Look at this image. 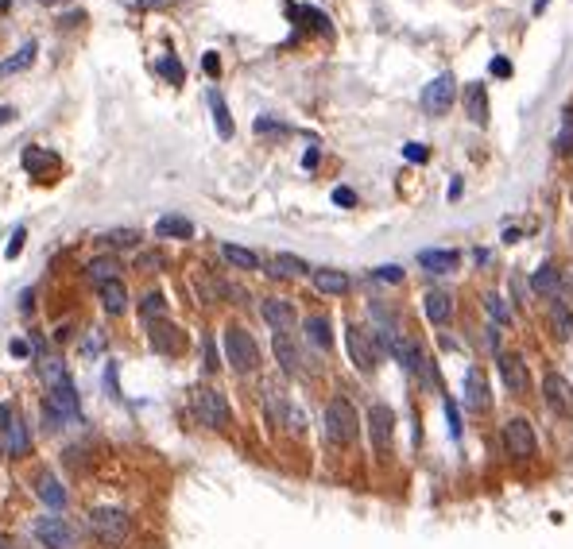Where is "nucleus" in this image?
Returning <instances> with one entry per match:
<instances>
[{
	"mask_svg": "<svg viewBox=\"0 0 573 549\" xmlns=\"http://www.w3.org/2000/svg\"><path fill=\"white\" fill-rule=\"evenodd\" d=\"M47 403L54 406L66 422H81V406H78V395H74V387L70 383H62V387H54L51 395H47Z\"/></svg>",
	"mask_w": 573,
	"mask_h": 549,
	"instance_id": "obj_22",
	"label": "nucleus"
},
{
	"mask_svg": "<svg viewBox=\"0 0 573 549\" xmlns=\"http://www.w3.org/2000/svg\"><path fill=\"white\" fill-rule=\"evenodd\" d=\"M488 70H492L496 78H507V73H511V62H507V59H492V66H488Z\"/></svg>",
	"mask_w": 573,
	"mask_h": 549,
	"instance_id": "obj_48",
	"label": "nucleus"
},
{
	"mask_svg": "<svg viewBox=\"0 0 573 549\" xmlns=\"http://www.w3.org/2000/svg\"><path fill=\"white\" fill-rule=\"evenodd\" d=\"M272 271L279 278H299V275H306V264H302L299 256H291V252H279L275 264H272Z\"/></svg>",
	"mask_w": 573,
	"mask_h": 549,
	"instance_id": "obj_35",
	"label": "nucleus"
},
{
	"mask_svg": "<svg viewBox=\"0 0 573 549\" xmlns=\"http://www.w3.org/2000/svg\"><path fill=\"white\" fill-rule=\"evenodd\" d=\"M333 201H337L341 209H353L357 206V194L349 190V186H337V190H333Z\"/></svg>",
	"mask_w": 573,
	"mask_h": 549,
	"instance_id": "obj_42",
	"label": "nucleus"
},
{
	"mask_svg": "<svg viewBox=\"0 0 573 549\" xmlns=\"http://www.w3.org/2000/svg\"><path fill=\"white\" fill-rule=\"evenodd\" d=\"M272 348H275V360H279V367L286 375H299L302 372V352H299V344L286 337V333H275Z\"/></svg>",
	"mask_w": 573,
	"mask_h": 549,
	"instance_id": "obj_18",
	"label": "nucleus"
},
{
	"mask_svg": "<svg viewBox=\"0 0 573 549\" xmlns=\"http://www.w3.org/2000/svg\"><path fill=\"white\" fill-rule=\"evenodd\" d=\"M31 534H35V542H43L47 549H78V530H74L62 514L35 519L31 522Z\"/></svg>",
	"mask_w": 573,
	"mask_h": 549,
	"instance_id": "obj_5",
	"label": "nucleus"
},
{
	"mask_svg": "<svg viewBox=\"0 0 573 549\" xmlns=\"http://www.w3.org/2000/svg\"><path fill=\"white\" fill-rule=\"evenodd\" d=\"M0 549H16V545H12V538H4V534H0Z\"/></svg>",
	"mask_w": 573,
	"mask_h": 549,
	"instance_id": "obj_57",
	"label": "nucleus"
},
{
	"mask_svg": "<svg viewBox=\"0 0 573 549\" xmlns=\"http://www.w3.org/2000/svg\"><path fill=\"white\" fill-rule=\"evenodd\" d=\"M28 352H31L28 341H12V356H28Z\"/></svg>",
	"mask_w": 573,
	"mask_h": 549,
	"instance_id": "obj_54",
	"label": "nucleus"
},
{
	"mask_svg": "<svg viewBox=\"0 0 573 549\" xmlns=\"http://www.w3.org/2000/svg\"><path fill=\"white\" fill-rule=\"evenodd\" d=\"M260 314H264V321L272 325L275 333H286V329H294V306L286 298H264L260 302Z\"/></svg>",
	"mask_w": 573,
	"mask_h": 549,
	"instance_id": "obj_14",
	"label": "nucleus"
},
{
	"mask_svg": "<svg viewBox=\"0 0 573 549\" xmlns=\"http://www.w3.org/2000/svg\"><path fill=\"white\" fill-rule=\"evenodd\" d=\"M35 372H39V379H43L51 391H54V387H62V383H70V375H66V367H62V360L47 356V352L35 360Z\"/></svg>",
	"mask_w": 573,
	"mask_h": 549,
	"instance_id": "obj_28",
	"label": "nucleus"
},
{
	"mask_svg": "<svg viewBox=\"0 0 573 549\" xmlns=\"http://www.w3.org/2000/svg\"><path fill=\"white\" fill-rule=\"evenodd\" d=\"M314 286L322 294H330V298H341V294H349V275L345 271H333V267H318L314 271Z\"/></svg>",
	"mask_w": 573,
	"mask_h": 549,
	"instance_id": "obj_21",
	"label": "nucleus"
},
{
	"mask_svg": "<svg viewBox=\"0 0 573 549\" xmlns=\"http://www.w3.org/2000/svg\"><path fill=\"white\" fill-rule=\"evenodd\" d=\"M89 530L109 545H125V538L132 534V519L120 507H93L89 511Z\"/></svg>",
	"mask_w": 573,
	"mask_h": 549,
	"instance_id": "obj_2",
	"label": "nucleus"
},
{
	"mask_svg": "<svg viewBox=\"0 0 573 549\" xmlns=\"http://www.w3.org/2000/svg\"><path fill=\"white\" fill-rule=\"evenodd\" d=\"M23 549H43V542H39V545H23Z\"/></svg>",
	"mask_w": 573,
	"mask_h": 549,
	"instance_id": "obj_60",
	"label": "nucleus"
},
{
	"mask_svg": "<svg viewBox=\"0 0 573 549\" xmlns=\"http://www.w3.org/2000/svg\"><path fill=\"white\" fill-rule=\"evenodd\" d=\"M368 437H372L376 453H388L391 449V437H395V414H391V406L376 403L368 411Z\"/></svg>",
	"mask_w": 573,
	"mask_h": 549,
	"instance_id": "obj_8",
	"label": "nucleus"
},
{
	"mask_svg": "<svg viewBox=\"0 0 573 549\" xmlns=\"http://www.w3.org/2000/svg\"><path fill=\"white\" fill-rule=\"evenodd\" d=\"M159 267H163V256H155V252L140 256V271H159Z\"/></svg>",
	"mask_w": 573,
	"mask_h": 549,
	"instance_id": "obj_46",
	"label": "nucleus"
},
{
	"mask_svg": "<svg viewBox=\"0 0 573 549\" xmlns=\"http://www.w3.org/2000/svg\"><path fill=\"white\" fill-rule=\"evenodd\" d=\"M43 422H47V430H51V433H59L62 430V425H70L66 422V418H62L59 411H54V406L51 403H47V399H43Z\"/></svg>",
	"mask_w": 573,
	"mask_h": 549,
	"instance_id": "obj_40",
	"label": "nucleus"
},
{
	"mask_svg": "<svg viewBox=\"0 0 573 549\" xmlns=\"http://www.w3.org/2000/svg\"><path fill=\"white\" fill-rule=\"evenodd\" d=\"M302 163H306V167H318V151H314V147H310V151L302 155Z\"/></svg>",
	"mask_w": 573,
	"mask_h": 549,
	"instance_id": "obj_55",
	"label": "nucleus"
},
{
	"mask_svg": "<svg viewBox=\"0 0 573 549\" xmlns=\"http://www.w3.org/2000/svg\"><path fill=\"white\" fill-rule=\"evenodd\" d=\"M500 375L515 395H527L531 391V372H527V364H523V356H515V352H504L500 356Z\"/></svg>",
	"mask_w": 573,
	"mask_h": 549,
	"instance_id": "obj_13",
	"label": "nucleus"
},
{
	"mask_svg": "<svg viewBox=\"0 0 573 549\" xmlns=\"http://www.w3.org/2000/svg\"><path fill=\"white\" fill-rule=\"evenodd\" d=\"M504 449H507V456H515V461H531V456H535L538 437H535V430H531L527 418H507L504 422Z\"/></svg>",
	"mask_w": 573,
	"mask_h": 549,
	"instance_id": "obj_6",
	"label": "nucleus"
},
{
	"mask_svg": "<svg viewBox=\"0 0 573 549\" xmlns=\"http://www.w3.org/2000/svg\"><path fill=\"white\" fill-rule=\"evenodd\" d=\"M155 236H163V240H190L194 236V225L186 217H175V213H167V217L155 220Z\"/></svg>",
	"mask_w": 573,
	"mask_h": 549,
	"instance_id": "obj_24",
	"label": "nucleus"
},
{
	"mask_svg": "<svg viewBox=\"0 0 573 549\" xmlns=\"http://www.w3.org/2000/svg\"><path fill=\"white\" fill-rule=\"evenodd\" d=\"M322 430L333 445H353L357 441V406L349 399H330L322 414Z\"/></svg>",
	"mask_w": 573,
	"mask_h": 549,
	"instance_id": "obj_1",
	"label": "nucleus"
},
{
	"mask_svg": "<svg viewBox=\"0 0 573 549\" xmlns=\"http://www.w3.org/2000/svg\"><path fill=\"white\" fill-rule=\"evenodd\" d=\"M20 163H23V170L28 175H35V178H54L62 170V159L54 151H47V147H23V155H20Z\"/></svg>",
	"mask_w": 573,
	"mask_h": 549,
	"instance_id": "obj_11",
	"label": "nucleus"
},
{
	"mask_svg": "<svg viewBox=\"0 0 573 549\" xmlns=\"http://www.w3.org/2000/svg\"><path fill=\"white\" fill-rule=\"evenodd\" d=\"M23 236H28L23 228H16V232H12V240H8V248H4V256H8V259H16V256L23 252Z\"/></svg>",
	"mask_w": 573,
	"mask_h": 549,
	"instance_id": "obj_43",
	"label": "nucleus"
},
{
	"mask_svg": "<svg viewBox=\"0 0 573 549\" xmlns=\"http://www.w3.org/2000/svg\"><path fill=\"white\" fill-rule=\"evenodd\" d=\"M531 286H535V294H543V298H562V290H566V283H562L558 267L554 264H543L535 275H531Z\"/></svg>",
	"mask_w": 573,
	"mask_h": 549,
	"instance_id": "obj_17",
	"label": "nucleus"
},
{
	"mask_svg": "<svg viewBox=\"0 0 573 549\" xmlns=\"http://www.w3.org/2000/svg\"><path fill=\"white\" fill-rule=\"evenodd\" d=\"M217 364H221V360H217V348H214V341H206V367H209V372H217Z\"/></svg>",
	"mask_w": 573,
	"mask_h": 549,
	"instance_id": "obj_49",
	"label": "nucleus"
},
{
	"mask_svg": "<svg viewBox=\"0 0 573 549\" xmlns=\"http://www.w3.org/2000/svg\"><path fill=\"white\" fill-rule=\"evenodd\" d=\"M209 109H214V124L221 139H233V117H228V105L221 101V93H209Z\"/></svg>",
	"mask_w": 573,
	"mask_h": 549,
	"instance_id": "obj_34",
	"label": "nucleus"
},
{
	"mask_svg": "<svg viewBox=\"0 0 573 549\" xmlns=\"http://www.w3.org/2000/svg\"><path fill=\"white\" fill-rule=\"evenodd\" d=\"M546 321H550V329H554V337H558V341L573 337V309L562 298H554L550 306H546Z\"/></svg>",
	"mask_w": 573,
	"mask_h": 549,
	"instance_id": "obj_20",
	"label": "nucleus"
},
{
	"mask_svg": "<svg viewBox=\"0 0 573 549\" xmlns=\"http://www.w3.org/2000/svg\"><path fill=\"white\" fill-rule=\"evenodd\" d=\"M465 109H469L473 124H488V93H485L480 81H473V85L465 89Z\"/></svg>",
	"mask_w": 573,
	"mask_h": 549,
	"instance_id": "obj_27",
	"label": "nucleus"
},
{
	"mask_svg": "<svg viewBox=\"0 0 573 549\" xmlns=\"http://www.w3.org/2000/svg\"><path fill=\"white\" fill-rule=\"evenodd\" d=\"M422 306H427V317L434 325H449V317H453V298L446 290H430L422 298Z\"/></svg>",
	"mask_w": 573,
	"mask_h": 549,
	"instance_id": "obj_25",
	"label": "nucleus"
},
{
	"mask_svg": "<svg viewBox=\"0 0 573 549\" xmlns=\"http://www.w3.org/2000/svg\"><path fill=\"white\" fill-rule=\"evenodd\" d=\"M419 267H427V271H434V275H446V271H453V267H457V252L427 248V252H419Z\"/></svg>",
	"mask_w": 573,
	"mask_h": 549,
	"instance_id": "obj_26",
	"label": "nucleus"
},
{
	"mask_svg": "<svg viewBox=\"0 0 573 549\" xmlns=\"http://www.w3.org/2000/svg\"><path fill=\"white\" fill-rule=\"evenodd\" d=\"M485 306H488V314H492L500 325H504V321H511V306H507L500 294H485Z\"/></svg>",
	"mask_w": 573,
	"mask_h": 549,
	"instance_id": "obj_39",
	"label": "nucleus"
},
{
	"mask_svg": "<svg viewBox=\"0 0 573 549\" xmlns=\"http://www.w3.org/2000/svg\"><path fill=\"white\" fill-rule=\"evenodd\" d=\"M155 70H159V73H163V78H167V81H175V85H178V81H183V78H186L183 62H178L175 54H163V59L155 62Z\"/></svg>",
	"mask_w": 573,
	"mask_h": 549,
	"instance_id": "obj_37",
	"label": "nucleus"
},
{
	"mask_svg": "<svg viewBox=\"0 0 573 549\" xmlns=\"http://www.w3.org/2000/svg\"><path fill=\"white\" fill-rule=\"evenodd\" d=\"M101 348H105L101 337H86V344H81V352H101Z\"/></svg>",
	"mask_w": 573,
	"mask_h": 549,
	"instance_id": "obj_53",
	"label": "nucleus"
},
{
	"mask_svg": "<svg viewBox=\"0 0 573 549\" xmlns=\"http://www.w3.org/2000/svg\"><path fill=\"white\" fill-rule=\"evenodd\" d=\"M8 8H12V0H0V12H8Z\"/></svg>",
	"mask_w": 573,
	"mask_h": 549,
	"instance_id": "obj_59",
	"label": "nucleus"
},
{
	"mask_svg": "<svg viewBox=\"0 0 573 549\" xmlns=\"http://www.w3.org/2000/svg\"><path fill=\"white\" fill-rule=\"evenodd\" d=\"M256 132H283V124H275V120L260 117V120H256Z\"/></svg>",
	"mask_w": 573,
	"mask_h": 549,
	"instance_id": "obj_52",
	"label": "nucleus"
},
{
	"mask_svg": "<svg viewBox=\"0 0 573 549\" xmlns=\"http://www.w3.org/2000/svg\"><path fill=\"white\" fill-rule=\"evenodd\" d=\"M12 418H16V406L12 403H0V437H4V430L12 425Z\"/></svg>",
	"mask_w": 573,
	"mask_h": 549,
	"instance_id": "obj_44",
	"label": "nucleus"
},
{
	"mask_svg": "<svg viewBox=\"0 0 573 549\" xmlns=\"http://www.w3.org/2000/svg\"><path fill=\"white\" fill-rule=\"evenodd\" d=\"M446 422H449V433H453V437H461V422H457V406L453 403H446Z\"/></svg>",
	"mask_w": 573,
	"mask_h": 549,
	"instance_id": "obj_45",
	"label": "nucleus"
},
{
	"mask_svg": "<svg viewBox=\"0 0 573 549\" xmlns=\"http://www.w3.org/2000/svg\"><path fill=\"white\" fill-rule=\"evenodd\" d=\"M12 117H16L12 109H0V124H8V120H12Z\"/></svg>",
	"mask_w": 573,
	"mask_h": 549,
	"instance_id": "obj_56",
	"label": "nucleus"
},
{
	"mask_svg": "<svg viewBox=\"0 0 573 549\" xmlns=\"http://www.w3.org/2000/svg\"><path fill=\"white\" fill-rule=\"evenodd\" d=\"M97 290H101V306H105V314L120 317V314L128 309V286L120 283V278H109V283H101Z\"/></svg>",
	"mask_w": 573,
	"mask_h": 549,
	"instance_id": "obj_19",
	"label": "nucleus"
},
{
	"mask_svg": "<svg viewBox=\"0 0 573 549\" xmlns=\"http://www.w3.org/2000/svg\"><path fill=\"white\" fill-rule=\"evenodd\" d=\"M225 360L233 364V372H241V375L260 367V348H256V341L248 337V329H241V325H228L225 329Z\"/></svg>",
	"mask_w": 573,
	"mask_h": 549,
	"instance_id": "obj_3",
	"label": "nucleus"
},
{
	"mask_svg": "<svg viewBox=\"0 0 573 549\" xmlns=\"http://www.w3.org/2000/svg\"><path fill=\"white\" fill-rule=\"evenodd\" d=\"M306 337H310V344H318L322 352H330V348H333L330 317H310V321H306Z\"/></svg>",
	"mask_w": 573,
	"mask_h": 549,
	"instance_id": "obj_31",
	"label": "nucleus"
},
{
	"mask_svg": "<svg viewBox=\"0 0 573 549\" xmlns=\"http://www.w3.org/2000/svg\"><path fill=\"white\" fill-rule=\"evenodd\" d=\"M202 66H206L209 78H214V73H221V59H217V54H206V59H202Z\"/></svg>",
	"mask_w": 573,
	"mask_h": 549,
	"instance_id": "obj_51",
	"label": "nucleus"
},
{
	"mask_svg": "<svg viewBox=\"0 0 573 549\" xmlns=\"http://www.w3.org/2000/svg\"><path fill=\"white\" fill-rule=\"evenodd\" d=\"M190 406H194V418H198L202 425H209V430H225V425H228V403H225V395H221V391H214V387H194Z\"/></svg>",
	"mask_w": 573,
	"mask_h": 549,
	"instance_id": "obj_4",
	"label": "nucleus"
},
{
	"mask_svg": "<svg viewBox=\"0 0 573 549\" xmlns=\"http://www.w3.org/2000/svg\"><path fill=\"white\" fill-rule=\"evenodd\" d=\"M453 93H457L453 73H438V78L422 89V109H427L430 117H441V112H449V105H453Z\"/></svg>",
	"mask_w": 573,
	"mask_h": 549,
	"instance_id": "obj_9",
	"label": "nucleus"
},
{
	"mask_svg": "<svg viewBox=\"0 0 573 549\" xmlns=\"http://www.w3.org/2000/svg\"><path fill=\"white\" fill-rule=\"evenodd\" d=\"M151 348L163 352V356H178L183 352V329L175 321H167V317L151 321Z\"/></svg>",
	"mask_w": 573,
	"mask_h": 549,
	"instance_id": "obj_12",
	"label": "nucleus"
},
{
	"mask_svg": "<svg viewBox=\"0 0 573 549\" xmlns=\"http://www.w3.org/2000/svg\"><path fill=\"white\" fill-rule=\"evenodd\" d=\"M569 147H573V124L566 117V128H562V136H558V151H569Z\"/></svg>",
	"mask_w": 573,
	"mask_h": 549,
	"instance_id": "obj_47",
	"label": "nucleus"
},
{
	"mask_svg": "<svg viewBox=\"0 0 573 549\" xmlns=\"http://www.w3.org/2000/svg\"><path fill=\"white\" fill-rule=\"evenodd\" d=\"M35 51H39L35 43H23L20 51L12 54V59H4V62H0V73H20V70H28L31 62H35Z\"/></svg>",
	"mask_w": 573,
	"mask_h": 549,
	"instance_id": "obj_33",
	"label": "nucleus"
},
{
	"mask_svg": "<svg viewBox=\"0 0 573 549\" xmlns=\"http://www.w3.org/2000/svg\"><path fill=\"white\" fill-rule=\"evenodd\" d=\"M109 248H136L140 244V232H132V228H117V232H105L101 236Z\"/></svg>",
	"mask_w": 573,
	"mask_h": 549,
	"instance_id": "obj_38",
	"label": "nucleus"
},
{
	"mask_svg": "<svg viewBox=\"0 0 573 549\" xmlns=\"http://www.w3.org/2000/svg\"><path fill=\"white\" fill-rule=\"evenodd\" d=\"M221 256H225V259H228V264H233V267H241V271H256V267H260L256 252L241 248V244H225V248H221Z\"/></svg>",
	"mask_w": 573,
	"mask_h": 549,
	"instance_id": "obj_32",
	"label": "nucleus"
},
{
	"mask_svg": "<svg viewBox=\"0 0 573 549\" xmlns=\"http://www.w3.org/2000/svg\"><path fill=\"white\" fill-rule=\"evenodd\" d=\"M140 314L147 317V321H159L163 314H167V298H163L159 290H151V294H144V302H140Z\"/></svg>",
	"mask_w": 573,
	"mask_h": 549,
	"instance_id": "obj_36",
	"label": "nucleus"
},
{
	"mask_svg": "<svg viewBox=\"0 0 573 549\" xmlns=\"http://www.w3.org/2000/svg\"><path fill=\"white\" fill-rule=\"evenodd\" d=\"M86 275L93 278L97 286H101V283H109V278H120V264H117L112 256H97V259H89Z\"/></svg>",
	"mask_w": 573,
	"mask_h": 549,
	"instance_id": "obj_30",
	"label": "nucleus"
},
{
	"mask_svg": "<svg viewBox=\"0 0 573 549\" xmlns=\"http://www.w3.org/2000/svg\"><path fill=\"white\" fill-rule=\"evenodd\" d=\"M546 4H550V0H535V12H543Z\"/></svg>",
	"mask_w": 573,
	"mask_h": 549,
	"instance_id": "obj_58",
	"label": "nucleus"
},
{
	"mask_svg": "<svg viewBox=\"0 0 573 549\" xmlns=\"http://www.w3.org/2000/svg\"><path fill=\"white\" fill-rule=\"evenodd\" d=\"M403 155H407V159H419V163H422V159H427V147H419V143H407V147H403Z\"/></svg>",
	"mask_w": 573,
	"mask_h": 549,
	"instance_id": "obj_50",
	"label": "nucleus"
},
{
	"mask_svg": "<svg viewBox=\"0 0 573 549\" xmlns=\"http://www.w3.org/2000/svg\"><path fill=\"white\" fill-rule=\"evenodd\" d=\"M35 495L43 499L47 507H54V511H62V507H66V488L59 483V476H54L51 468H39V476H35Z\"/></svg>",
	"mask_w": 573,
	"mask_h": 549,
	"instance_id": "obj_15",
	"label": "nucleus"
},
{
	"mask_svg": "<svg viewBox=\"0 0 573 549\" xmlns=\"http://www.w3.org/2000/svg\"><path fill=\"white\" fill-rule=\"evenodd\" d=\"M543 399L550 403L554 414H562V418L573 414V383L566 379V375H558V372L546 375L543 379Z\"/></svg>",
	"mask_w": 573,
	"mask_h": 549,
	"instance_id": "obj_10",
	"label": "nucleus"
},
{
	"mask_svg": "<svg viewBox=\"0 0 573 549\" xmlns=\"http://www.w3.org/2000/svg\"><path fill=\"white\" fill-rule=\"evenodd\" d=\"M465 403H469L473 411H488V406H492L488 379L480 375V367H469V375H465Z\"/></svg>",
	"mask_w": 573,
	"mask_h": 549,
	"instance_id": "obj_16",
	"label": "nucleus"
},
{
	"mask_svg": "<svg viewBox=\"0 0 573 549\" xmlns=\"http://www.w3.org/2000/svg\"><path fill=\"white\" fill-rule=\"evenodd\" d=\"M4 449L12 456H28V449H31V430H28V422H23L20 414H16L12 425L4 430Z\"/></svg>",
	"mask_w": 573,
	"mask_h": 549,
	"instance_id": "obj_23",
	"label": "nucleus"
},
{
	"mask_svg": "<svg viewBox=\"0 0 573 549\" xmlns=\"http://www.w3.org/2000/svg\"><path fill=\"white\" fill-rule=\"evenodd\" d=\"M291 20L299 23V28H310V31H322V35H330V20H325V12H318V8L310 4H294L291 8Z\"/></svg>",
	"mask_w": 573,
	"mask_h": 549,
	"instance_id": "obj_29",
	"label": "nucleus"
},
{
	"mask_svg": "<svg viewBox=\"0 0 573 549\" xmlns=\"http://www.w3.org/2000/svg\"><path fill=\"white\" fill-rule=\"evenodd\" d=\"M345 344H349V356H353V364L360 372H376V364H380V348H376L372 333L364 329V325H349L345 329Z\"/></svg>",
	"mask_w": 573,
	"mask_h": 549,
	"instance_id": "obj_7",
	"label": "nucleus"
},
{
	"mask_svg": "<svg viewBox=\"0 0 573 549\" xmlns=\"http://www.w3.org/2000/svg\"><path fill=\"white\" fill-rule=\"evenodd\" d=\"M372 275L380 278V283H399V278H403V271H399L395 264H383V267H376Z\"/></svg>",
	"mask_w": 573,
	"mask_h": 549,
	"instance_id": "obj_41",
	"label": "nucleus"
}]
</instances>
